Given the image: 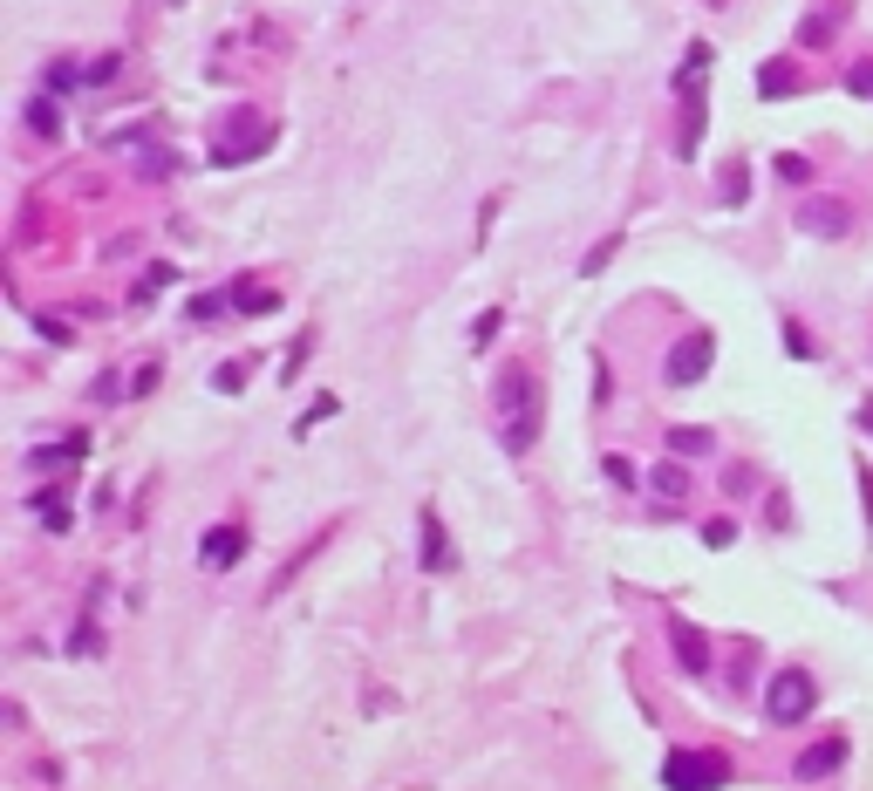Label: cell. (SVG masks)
<instances>
[{
    "mask_svg": "<svg viewBox=\"0 0 873 791\" xmlns=\"http://www.w3.org/2000/svg\"><path fill=\"white\" fill-rule=\"evenodd\" d=\"M498 328H505V314H498V307H485V314L471 321V341H478V348H492V335H498Z\"/></svg>",
    "mask_w": 873,
    "mask_h": 791,
    "instance_id": "2e32d148",
    "label": "cell"
},
{
    "mask_svg": "<svg viewBox=\"0 0 873 791\" xmlns=\"http://www.w3.org/2000/svg\"><path fill=\"white\" fill-rule=\"evenodd\" d=\"M839 764H846V737H826L819 751H805V757H798V778H812V785H819V778H833Z\"/></svg>",
    "mask_w": 873,
    "mask_h": 791,
    "instance_id": "30bf717a",
    "label": "cell"
},
{
    "mask_svg": "<svg viewBox=\"0 0 873 791\" xmlns=\"http://www.w3.org/2000/svg\"><path fill=\"white\" fill-rule=\"evenodd\" d=\"M662 778H669V791H717L730 778V757L723 751H669Z\"/></svg>",
    "mask_w": 873,
    "mask_h": 791,
    "instance_id": "277c9868",
    "label": "cell"
},
{
    "mask_svg": "<svg viewBox=\"0 0 873 791\" xmlns=\"http://www.w3.org/2000/svg\"><path fill=\"white\" fill-rule=\"evenodd\" d=\"M492 410H498V444L512 457H526L532 444H539V423H546V396H539V376H532L526 362H505V369H498Z\"/></svg>",
    "mask_w": 873,
    "mask_h": 791,
    "instance_id": "6da1fadb",
    "label": "cell"
},
{
    "mask_svg": "<svg viewBox=\"0 0 873 791\" xmlns=\"http://www.w3.org/2000/svg\"><path fill=\"white\" fill-rule=\"evenodd\" d=\"M778 178H785V185H805V178H812V164H805V157H778Z\"/></svg>",
    "mask_w": 873,
    "mask_h": 791,
    "instance_id": "d6986e66",
    "label": "cell"
},
{
    "mask_svg": "<svg viewBox=\"0 0 873 791\" xmlns=\"http://www.w3.org/2000/svg\"><path fill=\"white\" fill-rule=\"evenodd\" d=\"M614 260V239H601V246H594V253H587V260H580V273H601V266Z\"/></svg>",
    "mask_w": 873,
    "mask_h": 791,
    "instance_id": "7402d4cb",
    "label": "cell"
},
{
    "mask_svg": "<svg viewBox=\"0 0 873 791\" xmlns=\"http://www.w3.org/2000/svg\"><path fill=\"white\" fill-rule=\"evenodd\" d=\"M28 130H35V137H55V130H62V110H55V103H28Z\"/></svg>",
    "mask_w": 873,
    "mask_h": 791,
    "instance_id": "5bb4252c",
    "label": "cell"
},
{
    "mask_svg": "<svg viewBox=\"0 0 873 791\" xmlns=\"http://www.w3.org/2000/svg\"><path fill=\"white\" fill-rule=\"evenodd\" d=\"M232 307H239V314H266V307H280V294H273V287H260V280H239Z\"/></svg>",
    "mask_w": 873,
    "mask_h": 791,
    "instance_id": "7c38bea8",
    "label": "cell"
},
{
    "mask_svg": "<svg viewBox=\"0 0 873 791\" xmlns=\"http://www.w3.org/2000/svg\"><path fill=\"white\" fill-rule=\"evenodd\" d=\"M812 710H819V682L805 676V669H778V676L764 682V716L771 723H805Z\"/></svg>",
    "mask_w": 873,
    "mask_h": 791,
    "instance_id": "7a4b0ae2",
    "label": "cell"
},
{
    "mask_svg": "<svg viewBox=\"0 0 873 791\" xmlns=\"http://www.w3.org/2000/svg\"><path fill=\"white\" fill-rule=\"evenodd\" d=\"M239 553H246V526H212L198 539V566H212V573L239 566Z\"/></svg>",
    "mask_w": 873,
    "mask_h": 791,
    "instance_id": "ba28073f",
    "label": "cell"
},
{
    "mask_svg": "<svg viewBox=\"0 0 873 791\" xmlns=\"http://www.w3.org/2000/svg\"><path fill=\"white\" fill-rule=\"evenodd\" d=\"M798 226L819 232V239H846V232H853V205H846V198H805V205H798Z\"/></svg>",
    "mask_w": 873,
    "mask_h": 791,
    "instance_id": "8992f818",
    "label": "cell"
},
{
    "mask_svg": "<svg viewBox=\"0 0 873 791\" xmlns=\"http://www.w3.org/2000/svg\"><path fill=\"white\" fill-rule=\"evenodd\" d=\"M710 362H717V341H710V335H683L676 348H669L662 376H669V389H689V382L710 376Z\"/></svg>",
    "mask_w": 873,
    "mask_h": 791,
    "instance_id": "5b68a950",
    "label": "cell"
},
{
    "mask_svg": "<svg viewBox=\"0 0 873 791\" xmlns=\"http://www.w3.org/2000/svg\"><path fill=\"white\" fill-rule=\"evenodd\" d=\"M171 280H178V273H171V266H151V273H144V287H137V301H151L157 287H171Z\"/></svg>",
    "mask_w": 873,
    "mask_h": 791,
    "instance_id": "ffe728a7",
    "label": "cell"
},
{
    "mask_svg": "<svg viewBox=\"0 0 873 791\" xmlns=\"http://www.w3.org/2000/svg\"><path fill=\"white\" fill-rule=\"evenodd\" d=\"M798 76H792V62H764L758 69V96H792Z\"/></svg>",
    "mask_w": 873,
    "mask_h": 791,
    "instance_id": "4fadbf2b",
    "label": "cell"
},
{
    "mask_svg": "<svg viewBox=\"0 0 873 791\" xmlns=\"http://www.w3.org/2000/svg\"><path fill=\"white\" fill-rule=\"evenodd\" d=\"M212 389H226V396H232V389H246V362H226V369L212 376Z\"/></svg>",
    "mask_w": 873,
    "mask_h": 791,
    "instance_id": "ac0fdd59",
    "label": "cell"
},
{
    "mask_svg": "<svg viewBox=\"0 0 873 791\" xmlns=\"http://www.w3.org/2000/svg\"><path fill=\"white\" fill-rule=\"evenodd\" d=\"M744 178H751V171H744V164H730V178H723V198H730V205L744 198Z\"/></svg>",
    "mask_w": 873,
    "mask_h": 791,
    "instance_id": "d4e9b609",
    "label": "cell"
},
{
    "mask_svg": "<svg viewBox=\"0 0 873 791\" xmlns=\"http://www.w3.org/2000/svg\"><path fill=\"white\" fill-rule=\"evenodd\" d=\"M669 451L676 457H703V451H717V437H710L703 423H676V430H669Z\"/></svg>",
    "mask_w": 873,
    "mask_h": 791,
    "instance_id": "8fae6325",
    "label": "cell"
},
{
    "mask_svg": "<svg viewBox=\"0 0 873 791\" xmlns=\"http://www.w3.org/2000/svg\"><path fill=\"white\" fill-rule=\"evenodd\" d=\"M860 423H867V430H873V403H860Z\"/></svg>",
    "mask_w": 873,
    "mask_h": 791,
    "instance_id": "484cf974",
    "label": "cell"
},
{
    "mask_svg": "<svg viewBox=\"0 0 873 791\" xmlns=\"http://www.w3.org/2000/svg\"><path fill=\"white\" fill-rule=\"evenodd\" d=\"M846 89H853V96H873V62H860V69L846 76Z\"/></svg>",
    "mask_w": 873,
    "mask_h": 791,
    "instance_id": "cb8c5ba5",
    "label": "cell"
},
{
    "mask_svg": "<svg viewBox=\"0 0 873 791\" xmlns=\"http://www.w3.org/2000/svg\"><path fill=\"white\" fill-rule=\"evenodd\" d=\"M417 532H423V566H430V573H451V566H457V553H451V532H444V519H437L430 505H423Z\"/></svg>",
    "mask_w": 873,
    "mask_h": 791,
    "instance_id": "9c48e42d",
    "label": "cell"
},
{
    "mask_svg": "<svg viewBox=\"0 0 873 791\" xmlns=\"http://www.w3.org/2000/svg\"><path fill=\"white\" fill-rule=\"evenodd\" d=\"M669 648H676V662H683V676H710V641H703V628L696 621H669Z\"/></svg>",
    "mask_w": 873,
    "mask_h": 791,
    "instance_id": "52a82bcc",
    "label": "cell"
},
{
    "mask_svg": "<svg viewBox=\"0 0 873 791\" xmlns=\"http://www.w3.org/2000/svg\"><path fill=\"white\" fill-rule=\"evenodd\" d=\"M751 485H758V471H751V464H730V471H723V491H737V498H744Z\"/></svg>",
    "mask_w": 873,
    "mask_h": 791,
    "instance_id": "e0dca14e",
    "label": "cell"
},
{
    "mask_svg": "<svg viewBox=\"0 0 873 791\" xmlns=\"http://www.w3.org/2000/svg\"><path fill=\"white\" fill-rule=\"evenodd\" d=\"M730 539H737L730 519H710V526H703V546H730Z\"/></svg>",
    "mask_w": 873,
    "mask_h": 791,
    "instance_id": "44dd1931",
    "label": "cell"
},
{
    "mask_svg": "<svg viewBox=\"0 0 873 791\" xmlns=\"http://www.w3.org/2000/svg\"><path fill=\"white\" fill-rule=\"evenodd\" d=\"M260 151H273V123H266V116H253V110H239V116H232V130L212 144V164H219V171H232V164H253Z\"/></svg>",
    "mask_w": 873,
    "mask_h": 791,
    "instance_id": "3957f363",
    "label": "cell"
},
{
    "mask_svg": "<svg viewBox=\"0 0 873 791\" xmlns=\"http://www.w3.org/2000/svg\"><path fill=\"white\" fill-rule=\"evenodd\" d=\"M655 491H662V498H683V491H689L683 464H655Z\"/></svg>",
    "mask_w": 873,
    "mask_h": 791,
    "instance_id": "9a60e30c",
    "label": "cell"
},
{
    "mask_svg": "<svg viewBox=\"0 0 873 791\" xmlns=\"http://www.w3.org/2000/svg\"><path fill=\"white\" fill-rule=\"evenodd\" d=\"M785 341H792V355H798V362H805V355H812V335H805V328H798V321H785Z\"/></svg>",
    "mask_w": 873,
    "mask_h": 791,
    "instance_id": "603a6c76",
    "label": "cell"
}]
</instances>
